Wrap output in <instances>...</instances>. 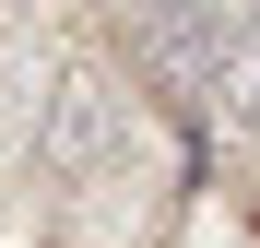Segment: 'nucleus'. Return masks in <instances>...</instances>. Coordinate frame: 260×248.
I'll use <instances>...</instances> for the list:
<instances>
[{
	"instance_id": "nucleus-1",
	"label": "nucleus",
	"mask_w": 260,
	"mask_h": 248,
	"mask_svg": "<svg viewBox=\"0 0 260 248\" xmlns=\"http://www.w3.org/2000/svg\"><path fill=\"white\" fill-rule=\"evenodd\" d=\"M118 130H130V95L107 71H59L48 83V118H36V154H48V178H95V165L118 154Z\"/></svg>"
},
{
	"instance_id": "nucleus-2",
	"label": "nucleus",
	"mask_w": 260,
	"mask_h": 248,
	"mask_svg": "<svg viewBox=\"0 0 260 248\" xmlns=\"http://www.w3.org/2000/svg\"><path fill=\"white\" fill-rule=\"evenodd\" d=\"M201 107L225 118V130H260V36H225V48H213V83H201Z\"/></svg>"
},
{
	"instance_id": "nucleus-3",
	"label": "nucleus",
	"mask_w": 260,
	"mask_h": 248,
	"mask_svg": "<svg viewBox=\"0 0 260 248\" xmlns=\"http://www.w3.org/2000/svg\"><path fill=\"white\" fill-rule=\"evenodd\" d=\"M201 24L213 36H260V0H201Z\"/></svg>"
},
{
	"instance_id": "nucleus-4",
	"label": "nucleus",
	"mask_w": 260,
	"mask_h": 248,
	"mask_svg": "<svg viewBox=\"0 0 260 248\" xmlns=\"http://www.w3.org/2000/svg\"><path fill=\"white\" fill-rule=\"evenodd\" d=\"M118 12H130V24H154V12H178V0H118Z\"/></svg>"
}]
</instances>
